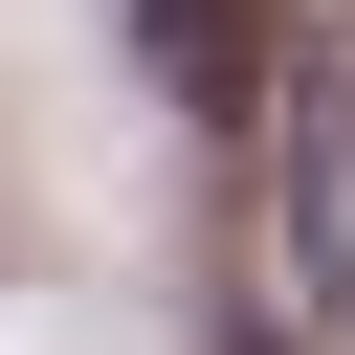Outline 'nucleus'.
Here are the masks:
<instances>
[{
  "instance_id": "obj_1",
  "label": "nucleus",
  "mask_w": 355,
  "mask_h": 355,
  "mask_svg": "<svg viewBox=\"0 0 355 355\" xmlns=\"http://www.w3.org/2000/svg\"><path fill=\"white\" fill-rule=\"evenodd\" d=\"M155 67H178L200 111H244V22H222V0H155Z\"/></svg>"
}]
</instances>
